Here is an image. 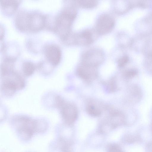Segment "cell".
Listing matches in <instances>:
<instances>
[{
    "instance_id": "ac0fdd59",
    "label": "cell",
    "mask_w": 152,
    "mask_h": 152,
    "mask_svg": "<svg viewBox=\"0 0 152 152\" xmlns=\"http://www.w3.org/2000/svg\"><path fill=\"white\" fill-rule=\"evenodd\" d=\"M78 3L83 7L91 8L96 7L98 4V1L95 0H81L79 1Z\"/></svg>"
},
{
    "instance_id": "603a6c76",
    "label": "cell",
    "mask_w": 152,
    "mask_h": 152,
    "mask_svg": "<svg viewBox=\"0 0 152 152\" xmlns=\"http://www.w3.org/2000/svg\"><path fill=\"white\" fill-rule=\"evenodd\" d=\"M108 152H123L120 147L116 145H112L110 146Z\"/></svg>"
},
{
    "instance_id": "44dd1931",
    "label": "cell",
    "mask_w": 152,
    "mask_h": 152,
    "mask_svg": "<svg viewBox=\"0 0 152 152\" xmlns=\"http://www.w3.org/2000/svg\"><path fill=\"white\" fill-rule=\"evenodd\" d=\"M129 60V57L127 55L122 56L119 58L118 60V66L120 67H123L127 63Z\"/></svg>"
},
{
    "instance_id": "ffe728a7",
    "label": "cell",
    "mask_w": 152,
    "mask_h": 152,
    "mask_svg": "<svg viewBox=\"0 0 152 152\" xmlns=\"http://www.w3.org/2000/svg\"><path fill=\"white\" fill-rule=\"evenodd\" d=\"M138 71L135 69H131L126 70L124 73V76L126 79H130L138 74Z\"/></svg>"
},
{
    "instance_id": "4fadbf2b",
    "label": "cell",
    "mask_w": 152,
    "mask_h": 152,
    "mask_svg": "<svg viewBox=\"0 0 152 152\" xmlns=\"http://www.w3.org/2000/svg\"><path fill=\"white\" fill-rule=\"evenodd\" d=\"M128 99L133 103H137L140 101L142 96V93L139 87L136 85L129 86L127 91Z\"/></svg>"
},
{
    "instance_id": "5bb4252c",
    "label": "cell",
    "mask_w": 152,
    "mask_h": 152,
    "mask_svg": "<svg viewBox=\"0 0 152 152\" xmlns=\"http://www.w3.org/2000/svg\"><path fill=\"white\" fill-rule=\"evenodd\" d=\"M115 1L116 2H113L114 9L115 12L120 14L124 13L127 11L128 10L133 7L132 2L131 1Z\"/></svg>"
},
{
    "instance_id": "7402d4cb",
    "label": "cell",
    "mask_w": 152,
    "mask_h": 152,
    "mask_svg": "<svg viewBox=\"0 0 152 152\" xmlns=\"http://www.w3.org/2000/svg\"><path fill=\"white\" fill-rule=\"evenodd\" d=\"M136 1V2H132L133 7L136 6L140 7H145L149 5V1Z\"/></svg>"
},
{
    "instance_id": "8992f818",
    "label": "cell",
    "mask_w": 152,
    "mask_h": 152,
    "mask_svg": "<svg viewBox=\"0 0 152 152\" xmlns=\"http://www.w3.org/2000/svg\"><path fill=\"white\" fill-rule=\"evenodd\" d=\"M115 24V19L111 15L108 13H103L97 20L96 31L101 35L108 33L113 29Z\"/></svg>"
},
{
    "instance_id": "7a4b0ae2",
    "label": "cell",
    "mask_w": 152,
    "mask_h": 152,
    "mask_svg": "<svg viewBox=\"0 0 152 152\" xmlns=\"http://www.w3.org/2000/svg\"><path fill=\"white\" fill-rule=\"evenodd\" d=\"M0 90L6 97L14 96L25 87L26 82L23 75L16 69L0 75Z\"/></svg>"
},
{
    "instance_id": "2e32d148",
    "label": "cell",
    "mask_w": 152,
    "mask_h": 152,
    "mask_svg": "<svg viewBox=\"0 0 152 152\" xmlns=\"http://www.w3.org/2000/svg\"><path fill=\"white\" fill-rule=\"evenodd\" d=\"M86 110L89 115L93 117L99 116L102 113L100 109L91 102H89L87 104Z\"/></svg>"
},
{
    "instance_id": "30bf717a",
    "label": "cell",
    "mask_w": 152,
    "mask_h": 152,
    "mask_svg": "<svg viewBox=\"0 0 152 152\" xmlns=\"http://www.w3.org/2000/svg\"><path fill=\"white\" fill-rule=\"evenodd\" d=\"M45 52L48 60L52 65L56 66L59 63L61 52L58 46L54 45H50L46 48Z\"/></svg>"
},
{
    "instance_id": "ba28073f",
    "label": "cell",
    "mask_w": 152,
    "mask_h": 152,
    "mask_svg": "<svg viewBox=\"0 0 152 152\" xmlns=\"http://www.w3.org/2000/svg\"><path fill=\"white\" fill-rule=\"evenodd\" d=\"M77 74L79 77L87 82L93 81L97 77L98 75L97 67L82 64L77 68Z\"/></svg>"
},
{
    "instance_id": "e0dca14e",
    "label": "cell",
    "mask_w": 152,
    "mask_h": 152,
    "mask_svg": "<svg viewBox=\"0 0 152 152\" xmlns=\"http://www.w3.org/2000/svg\"><path fill=\"white\" fill-rule=\"evenodd\" d=\"M105 86L106 89L109 93L115 91L117 86L116 80L115 77H112L105 83Z\"/></svg>"
},
{
    "instance_id": "6da1fadb",
    "label": "cell",
    "mask_w": 152,
    "mask_h": 152,
    "mask_svg": "<svg viewBox=\"0 0 152 152\" xmlns=\"http://www.w3.org/2000/svg\"><path fill=\"white\" fill-rule=\"evenodd\" d=\"M14 23L15 28L20 32H33L43 27L45 19L42 15L38 13L20 9L15 15Z\"/></svg>"
},
{
    "instance_id": "3957f363",
    "label": "cell",
    "mask_w": 152,
    "mask_h": 152,
    "mask_svg": "<svg viewBox=\"0 0 152 152\" xmlns=\"http://www.w3.org/2000/svg\"><path fill=\"white\" fill-rule=\"evenodd\" d=\"M11 120L19 135L24 140L31 138L35 132L43 131L41 128V123L25 115H15Z\"/></svg>"
},
{
    "instance_id": "d6986e66",
    "label": "cell",
    "mask_w": 152,
    "mask_h": 152,
    "mask_svg": "<svg viewBox=\"0 0 152 152\" xmlns=\"http://www.w3.org/2000/svg\"><path fill=\"white\" fill-rule=\"evenodd\" d=\"M6 33V28L4 24L0 23V53L4 47L5 42L4 38Z\"/></svg>"
},
{
    "instance_id": "9c48e42d",
    "label": "cell",
    "mask_w": 152,
    "mask_h": 152,
    "mask_svg": "<svg viewBox=\"0 0 152 152\" xmlns=\"http://www.w3.org/2000/svg\"><path fill=\"white\" fill-rule=\"evenodd\" d=\"M21 1L16 0H0V9L2 14L7 17L12 16L18 11Z\"/></svg>"
},
{
    "instance_id": "277c9868",
    "label": "cell",
    "mask_w": 152,
    "mask_h": 152,
    "mask_svg": "<svg viewBox=\"0 0 152 152\" xmlns=\"http://www.w3.org/2000/svg\"><path fill=\"white\" fill-rule=\"evenodd\" d=\"M76 15V11L73 9H67L63 11L56 20L57 29L64 34V37L67 35L68 30Z\"/></svg>"
},
{
    "instance_id": "5b68a950",
    "label": "cell",
    "mask_w": 152,
    "mask_h": 152,
    "mask_svg": "<svg viewBox=\"0 0 152 152\" xmlns=\"http://www.w3.org/2000/svg\"><path fill=\"white\" fill-rule=\"evenodd\" d=\"M104 59V54L102 50L93 48L87 51L83 55L82 64L97 67Z\"/></svg>"
},
{
    "instance_id": "8fae6325",
    "label": "cell",
    "mask_w": 152,
    "mask_h": 152,
    "mask_svg": "<svg viewBox=\"0 0 152 152\" xmlns=\"http://www.w3.org/2000/svg\"><path fill=\"white\" fill-rule=\"evenodd\" d=\"M96 33V32L90 30H86L81 32L77 35L76 42L83 45L91 44L95 40Z\"/></svg>"
},
{
    "instance_id": "52a82bcc",
    "label": "cell",
    "mask_w": 152,
    "mask_h": 152,
    "mask_svg": "<svg viewBox=\"0 0 152 152\" xmlns=\"http://www.w3.org/2000/svg\"><path fill=\"white\" fill-rule=\"evenodd\" d=\"M58 108L61 109L62 117L67 124L72 125L77 120L78 110L74 104L64 101Z\"/></svg>"
},
{
    "instance_id": "9a60e30c",
    "label": "cell",
    "mask_w": 152,
    "mask_h": 152,
    "mask_svg": "<svg viewBox=\"0 0 152 152\" xmlns=\"http://www.w3.org/2000/svg\"><path fill=\"white\" fill-rule=\"evenodd\" d=\"M35 67L34 64L31 61H24L21 64V74L23 76L28 77L34 72Z\"/></svg>"
},
{
    "instance_id": "7c38bea8",
    "label": "cell",
    "mask_w": 152,
    "mask_h": 152,
    "mask_svg": "<svg viewBox=\"0 0 152 152\" xmlns=\"http://www.w3.org/2000/svg\"><path fill=\"white\" fill-rule=\"evenodd\" d=\"M125 120V116L121 111L112 110L110 112L108 121L112 127H115L122 124Z\"/></svg>"
}]
</instances>
